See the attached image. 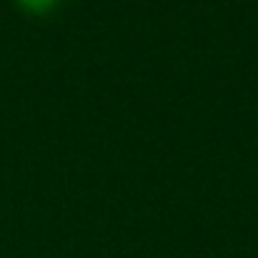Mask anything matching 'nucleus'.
Segmentation results:
<instances>
[{"mask_svg":"<svg viewBox=\"0 0 258 258\" xmlns=\"http://www.w3.org/2000/svg\"><path fill=\"white\" fill-rule=\"evenodd\" d=\"M18 5L23 10L33 13V15H45V13H50L58 5V0H18Z\"/></svg>","mask_w":258,"mask_h":258,"instance_id":"1","label":"nucleus"}]
</instances>
